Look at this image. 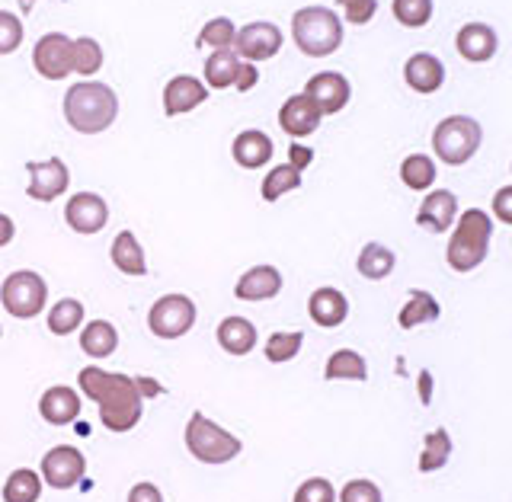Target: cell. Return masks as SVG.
Listing matches in <instances>:
<instances>
[{
	"label": "cell",
	"mask_w": 512,
	"mask_h": 502,
	"mask_svg": "<svg viewBox=\"0 0 512 502\" xmlns=\"http://www.w3.org/2000/svg\"><path fill=\"white\" fill-rule=\"evenodd\" d=\"M77 384L84 397H90L100 407V423L109 432H132L144 416V397L138 391V381L119 375V371H103L96 365L80 368Z\"/></svg>",
	"instance_id": "6da1fadb"
},
{
	"label": "cell",
	"mask_w": 512,
	"mask_h": 502,
	"mask_svg": "<svg viewBox=\"0 0 512 502\" xmlns=\"http://www.w3.org/2000/svg\"><path fill=\"white\" fill-rule=\"evenodd\" d=\"M64 119L80 135H100L119 119V96L100 80H80L64 93Z\"/></svg>",
	"instance_id": "7a4b0ae2"
},
{
	"label": "cell",
	"mask_w": 512,
	"mask_h": 502,
	"mask_svg": "<svg viewBox=\"0 0 512 502\" xmlns=\"http://www.w3.org/2000/svg\"><path fill=\"white\" fill-rule=\"evenodd\" d=\"M493 240V218L484 208H468L455 221V231L448 237L445 247V263L455 272H474L477 266H484V259L490 253Z\"/></svg>",
	"instance_id": "3957f363"
},
{
	"label": "cell",
	"mask_w": 512,
	"mask_h": 502,
	"mask_svg": "<svg viewBox=\"0 0 512 502\" xmlns=\"http://www.w3.org/2000/svg\"><path fill=\"white\" fill-rule=\"evenodd\" d=\"M292 39L308 58H327L343 45V20L330 7H301L292 16Z\"/></svg>",
	"instance_id": "277c9868"
},
{
	"label": "cell",
	"mask_w": 512,
	"mask_h": 502,
	"mask_svg": "<svg viewBox=\"0 0 512 502\" xmlns=\"http://www.w3.org/2000/svg\"><path fill=\"white\" fill-rule=\"evenodd\" d=\"M183 439H186L189 455L202 464H228L240 455V451H244V442H240L237 435L221 429L218 423H212V419L199 410L189 416Z\"/></svg>",
	"instance_id": "5b68a950"
},
{
	"label": "cell",
	"mask_w": 512,
	"mask_h": 502,
	"mask_svg": "<svg viewBox=\"0 0 512 502\" xmlns=\"http://www.w3.org/2000/svg\"><path fill=\"white\" fill-rule=\"evenodd\" d=\"M484 128L471 116H445L432 132V151L448 167H461L480 151Z\"/></svg>",
	"instance_id": "8992f818"
},
{
	"label": "cell",
	"mask_w": 512,
	"mask_h": 502,
	"mask_svg": "<svg viewBox=\"0 0 512 502\" xmlns=\"http://www.w3.org/2000/svg\"><path fill=\"white\" fill-rule=\"evenodd\" d=\"M45 301H48V285L42 275L32 269H16L7 275L4 285H0V304H4V311L16 320L39 317Z\"/></svg>",
	"instance_id": "52a82bcc"
},
{
	"label": "cell",
	"mask_w": 512,
	"mask_h": 502,
	"mask_svg": "<svg viewBox=\"0 0 512 502\" xmlns=\"http://www.w3.org/2000/svg\"><path fill=\"white\" fill-rule=\"evenodd\" d=\"M196 317H199L196 301H192L189 295H164L151 304L148 330L157 339H180L196 327Z\"/></svg>",
	"instance_id": "ba28073f"
},
{
	"label": "cell",
	"mask_w": 512,
	"mask_h": 502,
	"mask_svg": "<svg viewBox=\"0 0 512 502\" xmlns=\"http://www.w3.org/2000/svg\"><path fill=\"white\" fill-rule=\"evenodd\" d=\"M87 474V458L74 445H55L42 458V483L52 490H71Z\"/></svg>",
	"instance_id": "9c48e42d"
},
{
	"label": "cell",
	"mask_w": 512,
	"mask_h": 502,
	"mask_svg": "<svg viewBox=\"0 0 512 502\" xmlns=\"http://www.w3.org/2000/svg\"><path fill=\"white\" fill-rule=\"evenodd\" d=\"M71 55H74V39L64 32H45V36L32 48V68L45 80H64L71 71Z\"/></svg>",
	"instance_id": "30bf717a"
},
{
	"label": "cell",
	"mask_w": 512,
	"mask_h": 502,
	"mask_svg": "<svg viewBox=\"0 0 512 502\" xmlns=\"http://www.w3.org/2000/svg\"><path fill=\"white\" fill-rule=\"evenodd\" d=\"M285 36L276 23L269 20H256V23H247L244 29H237V42H234V52L237 58L244 61H269L279 55Z\"/></svg>",
	"instance_id": "8fae6325"
},
{
	"label": "cell",
	"mask_w": 512,
	"mask_h": 502,
	"mask_svg": "<svg viewBox=\"0 0 512 502\" xmlns=\"http://www.w3.org/2000/svg\"><path fill=\"white\" fill-rule=\"evenodd\" d=\"M26 173H29L26 196L32 202H55L58 196L68 192L71 170L61 157H48L42 164H26Z\"/></svg>",
	"instance_id": "7c38bea8"
},
{
	"label": "cell",
	"mask_w": 512,
	"mask_h": 502,
	"mask_svg": "<svg viewBox=\"0 0 512 502\" xmlns=\"http://www.w3.org/2000/svg\"><path fill=\"white\" fill-rule=\"evenodd\" d=\"M64 221L74 234H100L109 221V205L96 192H74L64 205Z\"/></svg>",
	"instance_id": "4fadbf2b"
},
{
	"label": "cell",
	"mask_w": 512,
	"mask_h": 502,
	"mask_svg": "<svg viewBox=\"0 0 512 502\" xmlns=\"http://www.w3.org/2000/svg\"><path fill=\"white\" fill-rule=\"evenodd\" d=\"M304 96L320 109V116H336V112H343L349 106L352 87L340 71H320L308 80Z\"/></svg>",
	"instance_id": "5bb4252c"
},
{
	"label": "cell",
	"mask_w": 512,
	"mask_h": 502,
	"mask_svg": "<svg viewBox=\"0 0 512 502\" xmlns=\"http://www.w3.org/2000/svg\"><path fill=\"white\" fill-rule=\"evenodd\" d=\"M455 221H458V196L452 189H432L420 202V212H416V224L426 228L429 234H442L448 228H455Z\"/></svg>",
	"instance_id": "9a60e30c"
},
{
	"label": "cell",
	"mask_w": 512,
	"mask_h": 502,
	"mask_svg": "<svg viewBox=\"0 0 512 502\" xmlns=\"http://www.w3.org/2000/svg\"><path fill=\"white\" fill-rule=\"evenodd\" d=\"M320 119H324V116H320V109L304 93L288 96V100L282 103V109H279L282 132L292 135V138H308V135H314L317 128H320Z\"/></svg>",
	"instance_id": "2e32d148"
},
{
	"label": "cell",
	"mask_w": 512,
	"mask_h": 502,
	"mask_svg": "<svg viewBox=\"0 0 512 502\" xmlns=\"http://www.w3.org/2000/svg\"><path fill=\"white\" fill-rule=\"evenodd\" d=\"M205 100H208V87L189 74L170 77L167 87H164V112L167 116H183V112L199 109Z\"/></svg>",
	"instance_id": "e0dca14e"
},
{
	"label": "cell",
	"mask_w": 512,
	"mask_h": 502,
	"mask_svg": "<svg viewBox=\"0 0 512 502\" xmlns=\"http://www.w3.org/2000/svg\"><path fill=\"white\" fill-rule=\"evenodd\" d=\"M455 48L464 61L471 64H484L496 55V48H500V39H496V32L487 26V23H464L455 36Z\"/></svg>",
	"instance_id": "ac0fdd59"
},
{
	"label": "cell",
	"mask_w": 512,
	"mask_h": 502,
	"mask_svg": "<svg viewBox=\"0 0 512 502\" xmlns=\"http://www.w3.org/2000/svg\"><path fill=\"white\" fill-rule=\"evenodd\" d=\"M282 291V272L276 266H253L237 279L234 295L240 301H272Z\"/></svg>",
	"instance_id": "d6986e66"
},
{
	"label": "cell",
	"mask_w": 512,
	"mask_h": 502,
	"mask_svg": "<svg viewBox=\"0 0 512 502\" xmlns=\"http://www.w3.org/2000/svg\"><path fill=\"white\" fill-rule=\"evenodd\" d=\"M39 416L45 419L48 426H71L77 423L80 416V394L74 387H64V384H55L48 387L39 400Z\"/></svg>",
	"instance_id": "ffe728a7"
},
{
	"label": "cell",
	"mask_w": 512,
	"mask_h": 502,
	"mask_svg": "<svg viewBox=\"0 0 512 502\" xmlns=\"http://www.w3.org/2000/svg\"><path fill=\"white\" fill-rule=\"evenodd\" d=\"M308 314H311V320L317 323V327L336 330L349 317V298L343 295L340 288L324 285V288H317L314 295L308 298Z\"/></svg>",
	"instance_id": "44dd1931"
},
{
	"label": "cell",
	"mask_w": 512,
	"mask_h": 502,
	"mask_svg": "<svg viewBox=\"0 0 512 502\" xmlns=\"http://www.w3.org/2000/svg\"><path fill=\"white\" fill-rule=\"evenodd\" d=\"M404 80H407L410 90L429 96V93L442 90V84H445V64L436 55H429V52H416L404 64Z\"/></svg>",
	"instance_id": "7402d4cb"
},
{
	"label": "cell",
	"mask_w": 512,
	"mask_h": 502,
	"mask_svg": "<svg viewBox=\"0 0 512 502\" xmlns=\"http://www.w3.org/2000/svg\"><path fill=\"white\" fill-rule=\"evenodd\" d=\"M276 148H272V138L260 128H247V132H240L231 144V157L237 167L244 170H260L263 164H269Z\"/></svg>",
	"instance_id": "603a6c76"
},
{
	"label": "cell",
	"mask_w": 512,
	"mask_h": 502,
	"mask_svg": "<svg viewBox=\"0 0 512 502\" xmlns=\"http://www.w3.org/2000/svg\"><path fill=\"white\" fill-rule=\"evenodd\" d=\"M256 343H260V333H256V327L247 320V317H224L218 323V346L228 352V355H250L256 349Z\"/></svg>",
	"instance_id": "cb8c5ba5"
},
{
	"label": "cell",
	"mask_w": 512,
	"mask_h": 502,
	"mask_svg": "<svg viewBox=\"0 0 512 502\" xmlns=\"http://www.w3.org/2000/svg\"><path fill=\"white\" fill-rule=\"evenodd\" d=\"M109 256H112V266H116L122 275H132V279L148 275V259H144V247L138 244V237L132 231H119L116 234Z\"/></svg>",
	"instance_id": "d4e9b609"
},
{
	"label": "cell",
	"mask_w": 512,
	"mask_h": 502,
	"mask_svg": "<svg viewBox=\"0 0 512 502\" xmlns=\"http://www.w3.org/2000/svg\"><path fill=\"white\" fill-rule=\"evenodd\" d=\"M439 317H442L439 301L432 298L429 291L413 288L410 295H407V304L400 307L397 323H400V330H416V327H423V323H432V320H439Z\"/></svg>",
	"instance_id": "484cf974"
},
{
	"label": "cell",
	"mask_w": 512,
	"mask_h": 502,
	"mask_svg": "<svg viewBox=\"0 0 512 502\" xmlns=\"http://www.w3.org/2000/svg\"><path fill=\"white\" fill-rule=\"evenodd\" d=\"M394 266H397L394 250H391V247H384V244H378V240H372V244H365V247L359 250V259H356L359 275H362V279H368V282L388 279V275L394 272Z\"/></svg>",
	"instance_id": "4316f807"
},
{
	"label": "cell",
	"mask_w": 512,
	"mask_h": 502,
	"mask_svg": "<svg viewBox=\"0 0 512 502\" xmlns=\"http://www.w3.org/2000/svg\"><path fill=\"white\" fill-rule=\"evenodd\" d=\"M80 349H84L90 359H106L119 349V330L112 327L109 320H90L84 330H80Z\"/></svg>",
	"instance_id": "83f0119b"
},
{
	"label": "cell",
	"mask_w": 512,
	"mask_h": 502,
	"mask_svg": "<svg viewBox=\"0 0 512 502\" xmlns=\"http://www.w3.org/2000/svg\"><path fill=\"white\" fill-rule=\"evenodd\" d=\"M327 381H368V365L356 349H336L327 368H324Z\"/></svg>",
	"instance_id": "f1b7e54d"
},
{
	"label": "cell",
	"mask_w": 512,
	"mask_h": 502,
	"mask_svg": "<svg viewBox=\"0 0 512 502\" xmlns=\"http://www.w3.org/2000/svg\"><path fill=\"white\" fill-rule=\"evenodd\" d=\"M237 68H240V58H237L234 48H221V52H212V58L205 61V87H212V90L234 87Z\"/></svg>",
	"instance_id": "f546056e"
},
{
	"label": "cell",
	"mask_w": 512,
	"mask_h": 502,
	"mask_svg": "<svg viewBox=\"0 0 512 502\" xmlns=\"http://www.w3.org/2000/svg\"><path fill=\"white\" fill-rule=\"evenodd\" d=\"M452 435H448L445 429H432L426 432L423 439V455L420 461H416V467H420V474H432V471H442V467L448 464V458H452Z\"/></svg>",
	"instance_id": "4dcf8cb0"
},
{
	"label": "cell",
	"mask_w": 512,
	"mask_h": 502,
	"mask_svg": "<svg viewBox=\"0 0 512 502\" xmlns=\"http://www.w3.org/2000/svg\"><path fill=\"white\" fill-rule=\"evenodd\" d=\"M400 180H404V186L413 192L432 189V183H436V160H432L429 154L404 157V164H400Z\"/></svg>",
	"instance_id": "1f68e13d"
},
{
	"label": "cell",
	"mask_w": 512,
	"mask_h": 502,
	"mask_svg": "<svg viewBox=\"0 0 512 502\" xmlns=\"http://www.w3.org/2000/svg\"><path fill=\"white\" fill-rule=\"evenodd\" d=\"M42 477L32 467H16L4 483V502H39Z\"/></svg>",
	"instance_id": "d6a6232c"
},
{
	"label": "cell",
	"mask_w": 512,
	"mask_h": 502,
	"mask_svg": "<svg viewBox=\"0 0 512 502\" xmlns=\"http://www.w3.org/2000/svg\"><path fill=\"white\" fill-rule=\"evenodd\" d=\"M80 327H84V304L77 298H61L58 304H52V311H48V330L55 336H71Z\"/></svg>",
	"instance_id": "836d02e7"
},
{
	"label": "cell",
	"mask_w": 512,
	"mask_h": 502,
	"mask_svg": "<svg viewBox=\"0 0 512 502\" xmlns=\"http://www.w3.org/2000/svg\"><path fill=\"white\" fill-rule=\"evenodd\" d=\"M301 189V173L292 164H282V167H272L269 176H263V202H279L285 192H295Z\"/></svg>",
	"instance_id": "e575fe53"
},
{
	"label": "cell",
	"mask_w": 512,
	"mask_h": 502,
	"mask_svg": "<svg viewBox=\"0 0 512 502\" xmlns=\"http://www.w3.org/2000/svg\"><path fill=\"white\" fill-rule=\"evenodd\" d=\"M304 346V333L301 330H279V333H272L266 339V359L272 365H282V362H292L295 355L301 352Z\"/></svg>",
	"instance_id": "d590c367"
},
{
	"label": "cell",
	"mask_w": 512,
	"mask_h": 502,
	"mask_svg": "<svg viewBox=\"0 0 512 502\" xmlns=\"http://www.w3.org/2000/svg\"><path fill=\"white\" fill-rule=\"evenodd\" d=\"M103 68V48L96 39L90 36H80L74 39V55H71V71L80 77H90Z\"/></svg>",
	"instance_id": "8d00e7d4"
},
{
	"label": "cell",
	"mask_w": 512,
	"mask_h": 502,
	"mask_svg": "<svg viewBox=\"0 0 512 502\" xmlns=\"http://www.w3.org/2000/svg\"><path fill=\"white\" fill-rule=\"evenodd\" d=\"M391 10L400 26L423 29L432 20V13H436V4H432V0H394Z\"/></svg>",
	"instance_id": "74e56055"
},
{
	"label": "cell",
	"mask_w": 512,
	"mask_h": 502,
	"mask_svg": "<svg viewBox=\"0 0 512 502\" xmlns=\"http://www.w3.org/2000/svg\"><path fill=\"white\" fill-rule=\"evenodd\" d=\"M234 42H237V26L228 20V16H215V20H208L199 32V45L215 48V52H221V48H234Z\"/></svg>",
	"instance_id": "f35d334b"
},
{
	"label": "cell",
	"mask_w": 512,
	"mask_h": 502,
	"mask_svg": "<svg viewBox=\"0 0 512 502\" xmlns=\"http://www.w3.org/2000/svg\"><path fill=\"white\" fill-rule=\"evenodd\" d=\"M23 20L10 10H0V55H13L23 45Z\"/></svg>",
	"instance_id": "ab89813d"
},
{
	"label": "cell",
	"mask_w": 512,
	"mask_h": 502,
	"mask_svg": "<svg viewBox=\"0 0 512 502\" xmlns=\"http://www.w3.org/2000/svg\"><path fill=\"white\" fill-rule=\"evenodd\" d=\"M292 502H336V490L327 477H308L295 490V499Z\"/></svg>",
	"instance_id": "60d3db41"
},
{
	"label": "cell",
	"mask_w": 512,
	"mask_h": 502,
	"mask_svg": "<svg viewBox=\"0 0 512 502\" xmlns=\"http://www.w3.org/2000/svg\"><path fill=\"white\" fill-rule=\"evenodd\" d=\"M336 499H340V502H384V496H381V490H378V483L365 480V477L349 480Z\"/></svg>",
	"instance_id": "b9f144b4"
},
{
	"label": "cell",
	"mask_w": 512,
	"mask_h": 502,
	"mask_svg": "<svg viewBox=\"0 0 512 502\" xmlns=\"http://www.w3.org/2000/svg\"><path fill=\"white\" fill-rule=\"evenodd\" d=\"M336 4L343 7L346 23H352V26L372 23V20H375V13H378V0H336Z\"/></svg>",
	"instance_id": "7bdbcfd3"
},
{
	"label": "cell",
	"mask_w": 512,
	"mask_h": 502,
	"mask_svg": "<svg viewBox=\"0 0 512 502\" xmlns=\"http://www.w3.org/2000/svg\"><path fill=\"white\" fill-rule=\"evenodd\" d=\"M493 215H496V221L512 224V186L496 189V196H493Z\"/></svg>",
	"instance_id": "ee69618b"
},
{
	"label": "cell",
	"mask_w": 512,
	"mask_h": 502,
	"mask_svg": "<svg viewBox=\"0 0 512 502\" xmlns=\"http://www.w3.org/2000/svg\"><path fill=\"white\" fill-rule=\"evenodd\" d=\"M256 80H260V74H256V64L253 61H240V68H237V77H234V87L240 93H247L256 87Z\"/></svg>",
	"instance_id": "f6af8a7d"
},
{
	"label": "cell",
	"mask_w": 512,
	"mask_h": 502,
	"mask_svg": "<svg viewBox=\"0 0 512 502\" xmlns=\"http://www.w3.org/2000/svg\"><path fill=\"white\" fill-rule=\"evenodd\" d=\"M128 502H164V493H160L154 483H135L132 490H128Z\"/></svg>",
	"instance_id": "bcb514c9"
},
{
	"label": "cell",
	"mask_w": 512,
	"mask_h": 502,
	"mask_svg": "<svg viewBox=\"0 0 512 502\" xmlns=\"http://www.w3.org/2000/svg\"><path fill=\"white\" fill-rule=\"evenodd\" d=\"M288 164H292L298 173H301V170H308V167L314 164V151H311V148H304V144H292V148H288Z\"/></svg>",
	"instance_id": "7dc6e473"
},
{
	"label": "cell",
	"mask_w": 512,
	"mask_h": 502,
	"mask_svg": "<svg viewBox=\"0 0 512 502\" xmlns=\"http://www.w3.org/2000/svg\"><path fill=\"white\" fill-rule=\"evenodd\" d=\"M13 237H16V224H13V218L0 212V250H4L7 244H13Z\"/></svg>",
	"instance_id": "c3c4849f"
},
{
	"label": "cell",
	"mask_w": 512,
	"mask_h": 502,
	"mask_svg": "<svg viewBox=\"0 0 512 502\" xmlns=\"http://www.w3.org/2000/svg\"><path fill=\"white\" fill-rule=\"evenodd\" d=\"M135 381H138L141 397H157V394H164V387H160L157 381H151V378H135Z\"/></svg>",
	"instance_id": "681fc988"
},
{
	"label": "cell",
	"mask_w": 512,
	"mask_h": 502,
	"mask_svg": "<svg viewBox=\"0 0 512 502\" xmlns=\"http://www.w3.org/2000/svg\"><path fill=\"white\" fill-rule=\"evenodd\" d=\"M432 391V375H429V371H420V397H423V403H429V394Z\"/></svg>",
	"instance_id": "f907efd6"
},
{
	"label": "cell",
	"mask_w": 512,
	"mask_h": 502,
	"mask_svg": "<svg viewBox=\"0 0 512 502\" xmlns=\"http://www.w3.org/2000/svg\"><path fill=\"white\" fill-rule=\"evenodd\" d=\"M26 4H36V0H26Z\"/></svg>",
	"instance_id": "816d5d0a"
},
{
	"label": "cell",
	"mask_w": 512,
	"mask_h": 502,
	"mask_svg": "<svg viewBox=\"0 0 512 502\" xmlns=\"http://www.w3.org/2000/svg\"><path fill=\"white\" fill-rule=\"evenodd\" d=\"M0 336H4V327H0Z\"/></svg>",
	"instance_id": "f5cc1de1"
}]
</instances>
